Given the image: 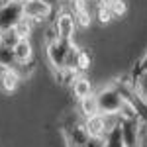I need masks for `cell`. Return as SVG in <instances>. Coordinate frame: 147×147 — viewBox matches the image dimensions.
<instances>
[{"mask_svg": "<svg viewBox=\"0 0 147 147\" xmlns=\"http://www.w3.org/2000/svg\"><path fill=\"white\" fill-rule=\"evenodd\" d=\"M49 12H51V6L45 0H30L24 4V18H28V20L30 18H35V20L45 18Z\"/></svg>", "mask_w": 147, "mask_h": 147, "instance_id": "cell-1", "label": "cell"}, {"mask_svg": "<svg viewBox=\"0 0 147 147\" xmlns=\"http://www.w3.org/2000/svg\"><path fill=\"white\" fill-rule=\"evenodd\" d=\"M57 34L61 35L63 39H69L75 34V18L71 14H61L57 20Z\"/></svg>", "mask_w": 147, "mask_h": 147, "instance_id": "cell-2", "label": "cell"}, {"mask_svg": "<svg viewBox=\"0 0 147 147\" xmlns=\"http://www.w3.org/2000/svg\"><path fill=\"white\" fill-rule=\"evenodd\" d=\"M18 82H20V77L16 75V71H12V69L2 71V75H0V88L4 92H14L18 88Z\"/></svg>", "mask_w": 147, "mask_h": 147, "instance_id": "cell-3", "label": "cell"}, {"mask_svg": "<svg viewBox=\"0 0 147 147\" xmlns=\"http://www.w3.org/2000/svg\"><path fill=\"white\" fill-rule=\"evenodd\" d=\"M80 110H82V114L86 118H92V116H96V114L100 112V100L94 94H88L86 98L80 100Z\"/></svg>", "mask_w": 147, "mask_h": 147, "instance_id": "cell-4", "label": "cell"}, {"mask_svg": "<svg viewBox=\"0 0 147 147\" xmlns=\"http://www.w3.org/2000/svg\"><path fill=\"white\" fill-rule=\"evenodd\" d=\"M104 129H106V122H104V118H102L100 114L88 118V122H86V131H88V136L100 137L102 134H104Z\"/></svg>", "mask_w": 147, "mask_h": 147, "instance_id": "cell-5", "label": "cell"}, {"mask_svg": "<svg viewBox=\"0 0 147 147\" xmlns=\"http://www.w3.org/2000/svg\"><path fill=\"white\" fill-rule=\"evenodd\" d=\"M12 53L16 57V61H20V63L28 61V59L32 57V45H30V41H28V39H20V41L14 45Z\"/></svg>", "mask_w": 147, "mask_h": 147, "instance_id": "cell-6", "label": "cell"}, {"mask_svg": "<svg viewBox=\"0 0 147 147\" xmlns=\"http://www.w3.org/2000/svg\"><path fill=\"white\" fill-rule=\"evenodd\" d=\"M73 92H75V96L77 98H86L88 94H92L90 92V82H88V79H84V77H79V79L75 80V84H73Z\"/></svg>", "mask_w": 147, "mask_h": 147, "instance_id": "cell-7", "label": "cell"}, {"mask_svg": "<svg viewBox=\"0 0 147 147\" xmlns=\"http://www.w3.org/2000/svg\"><path fill=\"white\" fill-rule=\"evenodd\" d=\"M12 30L16 32V35H18L20 39H28V35L32 34V24H30L28 18H20L18 22L14 24V28H12Z\"/></svg>", "mask_w": 147, "mask_h": 147, "instance_id": "cell-8", "label": "cell"}, {"mask_svg": "<svg viewBox=\"0 0 147 147\" xmlns=\"http://www.w3.org/2000/svg\"><path fill=\"white\" fill-rule=\"evenodd\" d=\"M0 41H2V45H4V47H10V49H14V45L20 41V37L16 35V32H14V30H10V32L0 34Z\"/></svg>", "mask_w": 147, "mask_h": 147, "instance_id": "cell-9", "label": "cell"}, {"mask_svg": "<svg viewBox=\"0 0 147 147\" xmlns=\"http://www.w3.org/2000/svg\"><path fill=\"white\" fill-rule=\"evenodd\" d=\"M125 2L124 0H114L112 4H110V12H112V16H124L125 14Z\"/></svg>", "mask_w": 147, "mask_h": 147, "instance_id": "cell-10", "label": "cell"}, {"mask_svg": "<svg viewBox=\"0 0 147 147\" xmlns=\"http://www.w3.org/2000/svg\"><path fill=\"white\" fill-rule=\"evenodd\" d=\"M112 18L114 16H112V12H110V8H104V6L98 8V20H100L102 24H108Z\"/></svg>", "mask_w": 147, "mask_h": 147, "instance_id": "cell-11", "label": "cell"}, {"mask_svg": "<svg viewBox=\"0 0 147 147\" xmlns=\"http://www.w3.org/2000/svg\"><path fill=\"white\" fill-rule=\"evenodd\" d=\"M77 18H79V24L80 26H82V28H86V26H90V14H88V12H79V16H77Z\"/></svg>", "mask_w": 147, "mask_h": 147, "instance_id": "cell-12", "label": "cell"}, {"mask_svg": "<svg viewBox=\"0 0 147 147\" xmlns=\"http://www.w3.org/2000/svg\"><path fill=\"white\" fill-rule=\"evenodd\" d=\"M79 65H80L82 69H86V67H88V57L84 55V53H80V55H79Z\"/></svg>", "mask_w": 147, "mask_h": 147, "instance_id": "cell-13", "label": "cell"}, {"mask_svg": "<svg viewBox=\"0 0 147 147\" xmlns=\"http://www.w3.org/2000/svg\"><path fill=\"white\" fill-rule=\"evenodd\" d=\"M114 0H98V4L100 6H104V8H110V4H112Z\"/></svg>", "mask_w": 147, "mask_h": 147, "instance_id": "cell-14", "label": "cell"}, {"mask_svg": "<svg viewBox=\"0 0 147 147\" xmlns=\"http://www.w3.org/2000/svg\"><path fill=\"white\" fill-rule=\"evenodd\" d=\"M8 2H10V0H0V6H6Z\"/></svg>", "mask_w": 147, "mask_h": 147, "instance_id": "cell-15", "label": "cell"}, {"mask_svg": "<svg viewBox=\"0 0 147 147\" xmlns=\"http://www.w3.org/2000/svg\"><path fill=\"white\" fill-rule=\"evenodd\" d=\"M14 2H20V4H26V2H30V0H14Z\"/></svg>", "mask_w": 147, "mask_h": 147, "instance_id": "cell-16", "label": "cell"}]
</instances>
